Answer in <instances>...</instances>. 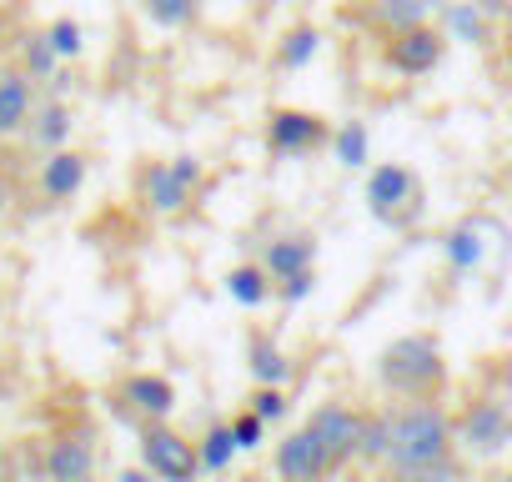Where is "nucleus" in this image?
Masks as SVG:
<instances>
[{
	"label": "nucleus",
	"mask_w": 512,
	"mask_h": 482,
	"mask_svg": "<svg viewBox=\"0 0 512 482\" xmlns=\"http://www.w3.org/2000/svg\"><path fill=\"white\" fill-rule=\"evenodd\" d=\"M452 447H457V427L432 397L387 412V467L402 482H447Z\"/></svg>",
	"instance_id": "obj_1"
},
{
	"label": "nucleus",
	"mask_w": 512,
	"mask_h": 482,
	"mask_svg": "<svg viewBox=\"0 0 512 482\" xmlns=\"http://www.w3.org/2000/svg\"><path fill=\"white\" fill-rule=\"evenodd\" d=\"M377 382L392 392V397H407V402H422V397H437L442 382H447V357H442V342L427 337V332H407L397 342L382 347L377 357Z\"/></svg>",
	"instance_id": "obj_2"
},
{
	"label": "nucleus",
	"mask_w": 512,
	"mask_h": 482,
	"mask_svg": "<svg viewBox=\"0 0 512 482\" xmlns=\"http://www.w3.org/2000/svg\"><path fill=\"white\" fill-rule=\"evenodd\" d=\"M136 452H141V467L161 482H196L201 477V452L186 432H176L171 422H141V437H136Z\"/></svg>",
	"instance_id": "obj_3"
},
{
	"label": "nucleus",
	"mask_w": 512,
	"mask_h": 482,
	"mask_svg": "<svg viewBox=\"0 0 512 482\" xmlns=\"http://www.w3.org/2000/svg\"><path fill=\"white\" fill-rule=\"evenodd\" d=\"M362 201H367V211H372L382 226H407V221L417 216V201H422L412 166H402V161L372 166V171H367V186H362Z\"/></svg>",
	"instance_id": "obj_4"
},
{
	"label": "nucleus",
	"mask_w": 512,
	"mask_h": 482,
	"mask_svg": "<svg viewBox=\"0 0 512 482\" xmlns=\"http://www.w3.org/2000/svg\"><path fill=\"white\" fill-rule=\"evenodd\" d=\"M196 186H201V161H196V156L156 161V166L141 176V196H146V206H151L156 216H176V211H186L191 196H196Z\"/></svg>",
	"instance_id": "obj_5"
},
{
	"label": "nucleus",
	"mask_w": 512,
	"mask_h": 482,
	"mask_svg": "<svg viewBox=\"0 0 512 482\" xmlns=\"http://www.w3.org/2000/svg\"><path fill=\"white\" fill-rule=\"evenodd\" d=\"M452 427H457V447L472 452V457H497V452L512 447V412L502 402H492V397L467 402V412Z\"/></svg>",
	"instance_id": "obj_6"
},
{
	"label": "nucleus",
	"mask_w": 512,
	"mask_h": 482,
	"mask_svg": "<svg viewBox=\"0 0 512 482\" xmlns=\"http://www.w3.org/2000/svg\"><path fill=\"white\" fill-rule=\"evenodd\" d=\"M322 141H332V131H327V121H322L317 111L282 106V111H272V116H267V151H272V156H282V161L307 156V151H317Z\"/></svg>",
	"instance_id": "obj_7"
},
{
	"label": "nucleus",
	"mask_w": 512,
	"mask_h": 482,
	"mask_svg": "<svg viewBox=\"0 0 512 482\" xmlns=\"http://www.w3.org/2000/svg\"><path fill=\"white\" fill-rule=\"evenodd\" d=\"M447 56V31L437 26H407V31H392L387 41V66L397 76H432Z\"/></svg>",
	"instance_id": "obj_8"
},
{
	"label": "nucleus",
	"mask_w": 512,
	"mask_h": 482,
	"mask_svg": "<svg viewBox=\"0 0 512 482\" xmlns=\"http://www.w3.org/2000/svg\"><path fill=\"white\" fill-rule=\"evenodd\" d=\"M332 472H337V467H332L322 437L312 432V422H302L297 432H287V437L277 442V477H282V482H322V477H332Z\"/></svg>",
	"instance_id": "obj_9"
},
{
	"label": "nucleus",
	"mask_w": 512,
	"mask_h": 482,
	"mask_svg": "<svg viewBox=\"0 0 512 482\" xmlns=\"http://www.w3.org/2000/svg\"><path fill=\"white\" fill-rule=\"evenodd\" d=\"M307 422H312V432L322 437V447H327L332 467H347V462H357L362 412H352V407H342V402H322V407H317Z\"/></svg>",
	"instance_id": "obj_10"
},
{
	"label": "nucleus",
	"mask_w": 512,
	"mask_h": 482,
	"mask_svg": "<svg viewBox=\"0 0 512 482\" xmlns=\"http://www.w3.org/2000/svg\"><path fill=\"white\" fill-rule=\"evenodd\" d=\"M121 402L141 417V422H171L176 412V387L161 372H136L121 382Z\"/></svg>",
	"instance_id": "obj_11"
},
{
	"label": "nucleus",
	"mask_w": 512,
	"mask_h": 482,
	"mask_svg": "<svg viewBox=\"0 0 512 482\" xmlns=\"http://www.w3.org/2000/svg\"><path fill=\"white\" fill-rule=\"evenodd\" d=\"M96 477V442L66 432L46 447V482H91Z\"/></svg>",
	"instance_id": "obj_12"
},
{
	"label": "nucleus",
	"mask_w": 512,
	"mask_h": 482,
	"mask_svg": "<svg viewBox=\"0 0 512 482\" xmlns=\"http://www.w3.org/2000/svg\"><path fill=\"white\" fill-rule=\"evenodd\" d=\"M36 116V81L26 71H0V136L26 131Z\"/></svg>",
	"instance_id": "obj_13"
},
{
	"label": "nucleus",
	"mask_w": 512,
	"mask_h": 482,
	"mask_svg": "<svg viewBox=\"0 0 512 482\" xmlns=\"http://www.w3.org/2000/svg\"><path fill=\"white\" fill-rule=\"evenodd\" d=\"M262 267L272 282H287L297 272H312L317 267V241L312 236H272L267 252H262Z\"/></svg>",
	"instance_id": "obj_14"
},
{
	"label": "nucleus",
	"mask_w": 512,
	"mask_h": 482,
	"mask_svg": "<svg viewBox=\"0 0 512 482\" xmlns=\"http://www.w3.org/2000/svg\"><path fill=\"white\" fill-rule=\"evenodd\" d=\"M81 186H86V156L71 151V146H56V151L41 161V191H46L51 201H71Z\"/></svg>",
	"instance_id": "obj_15"
},
{
	"label": "nucleus",
	"mask_w": 512,
	"mask_h": 482,
	"mask_svg": "<svg viewBox=\"0 0 512 482\" xmlns=\"http://www.w3.org/2000/svg\"><path fill=\"white\" fill-rule=\"evenodd\" d=\"M221 292H226L241 312H256V307H267V297L277 292V282L267 277L262 262H241V267H231V272L221 277Z\"/></svg>",
	"instance_id": "obj_16"
},
{
	"label": "nucleus",
	"mask_w": 512,
	"mask_h": 482,
	"mask_svg": "<svg viewBox=\"0 0 512 482\" xmlns=\"http://www.w3.org/2000/svg\"><path fill=\"white\" fill-rule=\"evenodd\" d=\"M246 372H251L256 387H287L292 362H287V352H282L272 337H251V347H246Z\"/></svg>",
	"instance_id": "obj_17"
},
{
	"label": "nucleus",
	"mask_w": 512,
	"mask_h": 482,
	"mask_svg": "<svg viewBox=\"0 0 512 482\" xmlns=\"http://www.w3.org/2000/svg\"><path fill=\"white\" fill-rule=\"evenodd\" d=\"M442 257H447L452 272H472V267H482V257H487L482 226H477V221H457V226L442 236Z\"/></svg>",
	"instance_id": "obj_18"
},
{
	"label": "nucleus",
	"mask_w": 512,
	"mask_h": 482,
	"mask_svg": "<svg viewBox=\"0 0 512 482\" xmlns=\"http://www.w3.org/2000/svg\"><path fill=\"white\" fill-rule=\"evenodd\" d=\"M31 141L36 146H46V151H56V146H66L71 141V106L66 101H46L36 116H31Z\"/></svg>",
	"instance_id": "obj_19"
},
{
	"label": "nucleus",
	"mask_w": 512,
	"mask_h": 482,
	"mask_svg": "<svg viewBox=\"0 0 512 482\" xmlns=\"http://www.w3.org/2000/svg\"><path fill=\"white\" fill-rule=\"evenodd\" d=\"M196 452H201V472H211V477L231 472V462L241 457V447H236V437H231V422L206 427V437L196 442Z\"/></svg>",
	"instance_id": "obj_20"
},
{
	"label": "nucleus",
	"mask_w": 512,
	"mask_h": 482,
	"mask_svg": "<svg viewBox=\"0 0 512 482\" xmlns=\"http://www.w3.org/2000/svg\"><path fill=\"white\" fill-rule=\"evenodd\" d=\"M447 41H472V46L487 41V11L477 0H452L447 6Z\"/></svg>",
	"instance_id": "obj_21"
},
{
	"label": "nucleus",
	"mask_w": 512,
	"mask_h": 482,
	"mask_svg": "<svg viewBox=\"0 0 512 482\" xmlns=\"http://www.w3.org/2000/svg\"><path fill=\"white\" fill-rule=\"evenodd\" d=\"M317 51H322V31H317V26H292V31L282 36V46H277V61H282L287 71H302V66L317 61Z\"/></svg>",
	"instance_id": "obj_22"
},
{
	"label": "nucleus",
	"mask_w": 512,
	"mask_h": 482,
	"mask_svg": "<svg viewBox=\"0 0 512 482\" xmlns=\"http://www.w3.org/2000/svg\"><path fill=\"white\" fill-rule=\"evenodd\" d=\"M332 146H337V166L362 171V166L372 161V131H367V121H347V126L332 136Z\"/></svg>",
	"instance_id": "obj_23"
},
{
	"label": "nucleus",
	"mask_w": 512,
	"mask_h": 482,
	"mask_svg": "<svg viewBox=\"0 0 512 482\" xmlns=\"http://www.w3.org/2000/svg\"><path fill=\"white\" fill-rule=\"evenodd\" d=\"M437 11V0H377V21L387 31H407V26H427V16Z\"/></svg>",
	"instance_id": "obj_24"
},
{
	"label": "nucleus",
	"mask_w": 512,
	"mask_h": 482,
	"mask_svg": "<svg viewBox=\"0 0 512 482\" xmlns=\"http://www.w3.org/2000/svg\"><path fill=\"white\" fill-rule=\"evenodd\" d=\"M141 11H146L151 26H161V31H181V26L196 21L201 0H141Z\"/></svg>",
	"instance_id": "obj_25"
},
{
	"label": "nucleus",
	"mask_w": 512,
	"mask_h": 482,
	"mask_svg": "<svg viewBox=\"0 0 512 482\" xmlns=\"http://www.w3.org/2000/svg\"><path fill=\"white\" fill-rule=\"evenodd\" d=\"M21 61H26L21 71H26L31 81H51V76H56V66H61V56L51 51L46 31H41V36H26V41H21Z\"/></svg>",
	"instance_id": "obj_26"
},
{
	"label": "nucleus",
	"mask_w": 512,
	"mask_h": 482,
	"mask_svg": "<svg viewBox=\"0 0 512 482\" xmlns=\"http://www.w3.org/2000/svg\"><path fill=\"white\" fill-rule=\"evenodd\" d=\"M46 41H51V51H56L61 61H76V56L86 51V31H81V21H71V16H61V21H51V31H46Z\"/></svg>",
	"instance_id": "obj_27"
},
{
	"label": "nucleus",
	"mask_w": 512,
	"mask_h": 482,
	"mask_svg": "<svg viewBox=\"0 0 512 482\" xmlns=\"http://www.w3.org/2000/svg\"><path fill=\"white\" fill-rule=\"evenodd\" d=\"M357 462H387V412H377V417H362Z\"/></svg>",
	"instance_id": "obj_28"
},
{
	"label": "nucleus",
	"mask_w": 512,
	"mask_h": 482,
	"mask_svg": "<svg viewBox=\"0 0 512 482\" xmlns=\"http://www.w3.org/2000/svg\"><path fill=\"white\" fill-rule=\"evenodd\" d=\"M246 407L272 427V422H282V417H287V387H256V392L246 397Z\"/></svg>",
	"instance_id": "obj_29"
},
{
	"label": "nucleus",
	"mask_w": 512,
	"mask_h": 482,
	"mask_svg": "<svg viewBox=\"0 0 512 482\" xmlns=\"http://www.w3.org/2000/svg\"><path fill=\"white\" fill-rule=\"evenodd\" d=\"M231 437H236V447H241V452H256V447L267 442V422L256 417L251 407H241V412L231 417Z\"/></svg>",
	"instance_id": "obj_30"
},
{
	"label": "nucleus",
	"mask_w": 512,
	"mask_h": 482,
	"mask_svg": "<svg viewBox=\"0 0 512 482\" xmlns=\"http://www.w3.org/2000/svg\"><path fill=\"white\" fill-rule=\"evenodd\" d=\"M312 292H317V267H312V272H297V277H287V282H277V297H282V302H292V307H297V302H307Z\"/></svg>",
	"instance_id": "obj_31"
},
{
	"label": "nucleus",
	"mask_w": 512,
	"mask_h": 482,
	"mask_svg": "<svg viewBox=\"0 0 512 482\" xmlns=\"http://www.w3.org/2000/svg\"><path fill=\"white\" fill-rule=\"evenodd\" d=\"M111 482H161V477H151L146 467H121V472H116Z\"/></svg>",
	"instance_id": "obj_32"
},
{
	"label": "nucleus",
	"mask_w": 512,
	"mask_h": 482,
	"mask_svg": "<svg viewBox=\"0 0 512 482\" xmlns=\"http://www.w3.org/2000/svg\"><path fill=\"white\" fill-rule=\"evenodd\" d=\"M256 6H277V0H256Z\"/></svg>",
	"instance_id": "obj_33"
},
{
	"label": "nucleus",
	"mask_w": 512,
	"mask_h": 482,
	"mask_svg": "<svg viewBox=\"0 0 512 482\" xmlns=\"http://www.w3.org/2000/svg\"><path fill=\"white\" fill-rule=\"evenodd\" d=\"M0 31H6V26H0Z\"/></svg>",
	"instance_id": "obj_34"
},
{
	"label": "nucleus",
	"mask_w": 512,
	"mask_h": 482,
	"mask_svg": "<svg viewBox=\"0 0 512 482\" xmlns=\"http://www.w3.org/2000/svg\"><path fill=\"white\" fill-rule=\"evenodd\" d=\"M507 482H512V477H507Z\"/></svg>",
	"instance_id": "obj_35"
}]
</instances>
